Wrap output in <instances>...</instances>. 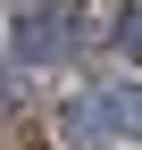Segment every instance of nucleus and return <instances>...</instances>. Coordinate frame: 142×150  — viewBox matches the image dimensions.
<instances>
[{"mask_svg": "<svg viewBox=\"0 0 142 150\" xmlns=\"http://www.w3.org/2000/svg\"><path fill=\"white\" fill-rule=\"evenodd\" d=\"M75 33H84L75 0H42V8H25V17H17V50H25V59H59Z\"/></svg>", "mask_w": 142, "mask_h": 150, "instance_id": "nucleus-1", "label": "nucleus"}, {"mask_svg": "<svg viewBox=\"0 0 142 150\" xmlns=\"http://www.w3.org/2000/svg\"><path fill=\"white\" fill-rule=\"evenodd\" d=\"M117 50H126V59H142V8H126V25H117Z\"/></svg>", "mask_w": 142, "mask_h": 150, "instance_id": "nucleus-2", "label": "nucleus"}]
</instances>
